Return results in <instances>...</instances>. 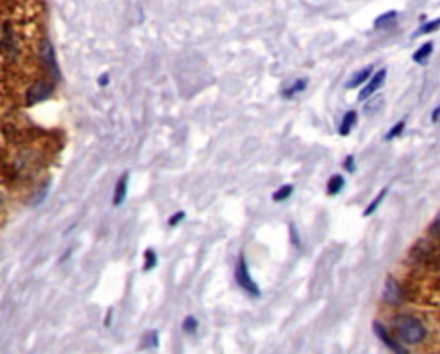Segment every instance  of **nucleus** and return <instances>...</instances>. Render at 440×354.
<instances>
[{
	"instance_id": "nucleus-1",
	"label": "nucleus",
	"mask_w": 440,
	"mask_h": 354,
	"mask_svg": "<svg viewBox=\"0 0 440 354\" xmlns=\"http://www.w3.org/2000/svg\"><path fill=\"white\" fill-rule=\"evenodd\" d=\"M394 328L399 339L404 340L406 344H421L428 335L426 327L421 323V320L414 318L409 315H399L394 318Z\"/></svg>"
},
{
	"instance_id": "nucleus-2",
	"label": "nucleus",
	"mask_w": 440,
	"mask_h": 354,
	"mask_svg": "<svg viewBox=\"0 0 440 354\" xmlns=\"http://www.w3.org/2000/svg\"><path fill=\"white\" fill-rule=\"evenodd\" d=\"M409 258L418 265H435L437 263V248L430 239H419L411 248Z\"/></svg>"
},
{
	"instance_id": "nucleus-3",
	"label": "nucleus",
	"mask_w": 440,
	"mask_h": 354,
	"mask_svg": "<svg viewBox=\"0 0 440 354\" xmlns=\"http://www.w3.org/2000/svg\"><path fill=\"white\" fill-rule=\"evenodd\" d=\"M236 282L239 284V287L246 291L248 294H251L253 297L260 296V287L256 285V282L253 280L251 273L248 270V263H246L244 256L241 255L239 260H237V267H236Z\"/></svg>"
},
{
	"instance_id": "nucleus-4",
	"label": "nucleus",
	"mask_w": 440,
	"mask_h": 354,
	"mask_svg": "<svg viewBox=\"0 0 440 354\" xmlns=\"http://www.w3.org/2000/svg\"><path fill=\"white\" fill-rule=\"evenodd\" d=\"M383 301L389 303L390 306H399V304L404 301L406 292L402 289V285L394 279V277H389L385 282V287H383Z\"/></svg>"
},
{
	"instance_id": "nucleus-5",
	"label": "nucleus",
	"mask_w": 440,
	"mask_h": 354,
	"mask_svg": "<svg viewBox=\"0 0 440 354\" xmlns=\"http://www.w3.org/2000/svg\"><path fill=\"white\" fill-rule=\"evenodd\" d=\"M52 93H54V84L48 81H38L33 86H30V90L26 93V100L28 103H38L47 100Z\"/></svg>"
},
{
	"instance_id": "nucleus-6",
	"label": "nucleus",
	"mask_w": 440,
	"mask_h": 354,
	"mask_svg": "<svg viewBox=\"0 0 440 354\" xmlns=\"http://www.w3.org/2000/svg\"><path fill=\"white\" fill-rule=\"evenodd\" d=\"M373 330L378 335V339H380L382 342L385 344L387 347H389L394 354H409V351H407L406 347H402V345L399 344L392 335H390L389 330H387V328L383 327L380 321H375V323H373Z\"/></svg>"
},
{
	"instance_id": "nucleus-7",
	"label": "nucleus",
	"mask_w": 440,
	"mask_h": 354,
	"mask_svg": "<svg viewBox=\"0 0 440 354\" xmlns=\"http://www.w3.org/2000/svg\"><path fill=\"white\" fill-rule=\"evenodd\" d=\"M385 78H387V69H380L378 72H375L368 81V84H366V86L361 90V93H359V100H368L370 96H373L375 91H377L383 84V81H385Z\"/></svg>"
},
{
	"instance_id": "nucleus-8",
	"label": "nucleus",
	"mask_w": 440,
	"mask_h": 354,
	"mask_svg": "<svg viewBox=\"0 0 440 354\" xmlns=\"http://www.w3.org/2000/svg\"><path fill=\"white\" fill-rule=\"evenodd\" d=\"M40 55H42V60L45 62V66L48 67V71L54 76H59V67H57V60H55V52L52 43L45 40L42 43V48H40Z\"/></svg>"
},
{
	"instance_id": "nucleus-9",
	"label": "nucleus",
	"mask_w": 440,
	"mask_h": 354,
	"mask_svg": "<svg viewBox=\"0 0 440 354\" xmlns=\"http://www.w3.org/2000/svg\"><path fill=\"white\" fill-rule=\"evenodd\" d=\"M127 184H129V174L120 175V179L117 181L115 191H114V205H115V207H120V205L124 203V200H126Z\"/></svg>"
},
{
	"instance_id": "nucleus-10",
	"label": "nucleus",
	"mask_w": 440,
	"mask_h": 354,
	"mask_svg": "<svg viewBox=\"0 0 440 354\" xmlns=\"http://www.w3.org/2000/svg\"><path fill=\"white\" fill-rule=\"evenodd\" d=\"M395 21H397V12L389 11L375 19V28H377V30H389V28L394 26Z\"/></svg>"
},
{
	"instance_id": "nucleus-11",
	"label": "nucleus",
	"mask_w": 440,
	"mask_h": 354,
	"mask_svg": "<svg viewBox=\"0 0 440 354\" xmlns=\"http://www.w3.org/2000/svg\"><path fill=\"white\" fill-rule=\"evenodd\" d=\"M358 120V112L354 110H349L348 114H344V117H342V122H341V127H339V134L341 136H348L351 129H353V126L356 124Z\"/></svg>"
},
{
	"instance_id": "nucleus-12",
	"label": "nucleus",
	"mask_w": 440,
	"mask_h": 354,
	"mask_svg": "<svg viewBox=\"0 0 440 354\" xmlns=\"http://www.w3.org/2000/svg\"><path fill=\"white\" fill-rule=\"evenodd\" d=\"M431 52H433V43L431 42H426L425 45H421L418 48L416 52H414V55H413V60L416 64H426L428 62V57L431 55Z\"/></svg>"
},
{
	"instance_id": "nucleus-13",
	"label": "nucleus",
	"mask_w": 440,
	"mask_h": 354,
	"mask_svg": "<svg viewBox=\"0 0 440 354\" xmlns=\"http://www.w3.org/2000/svg\"><path fill=\"white\" fill-rule=\"evenodd\" d=\"M371 72H373V67H371V66L365 67V69H361L359 72H356V74H354L353 78L349 79V81H348V84H346V86H348L349 90H353V88L359 86V84H363V83L366 81V79L370 78V76H371Z\"/></svg>"
},
{
	"instance_id": "nucleus-14",
	"label": "nucleus",
	"mask_w": 440,
	"mask_h": 354,
	"mask_svg": "<svg viewBox=\"0 0 440 354\" xmlns=\"http://www.w3.org/2000/svg\"><path fill=\"white\" fill-rule=\"evenodd\" d=\"M344 177L342 175H339V174H336V175H332L329 179V184H327V193H329L330 196H336V195H339V193H341V189L344 188Z\"/></svg>"
},
{
	"instance_id": "nucleus-15",
	"label": "nucleus",
	"mask_w": 440,
	"mask_h": 354,
	"mask_svg": "<svg viewBox=\"0 0 440 354\" xmlns=\"http://www.w3.org/2000/svg\"><path fill=\"white\" fill-rule=\"evenodd\" d=\"M382 108H383V96L377 95V96H370L363 110H365V114H377Z\"/></svg>"
},
{
	"instance_id": "nucleus-16",
	"label": "nucleus",
	"mask_w": 440,
	"mask_h": 354,
	"mask_svg": "<svg viewBox=\"0 0 440 354\" xmlns=\"http://www.w3.org/2000/svg\"><path fill=\"white\" fill-rule=\"evenodd\" d=\"M306 84H308L306 79H298V81H294L292 84H290L287 90L282 91V96H284V98H292V96H296L298 93H301V91L305 90Z\"/></svg>"
},
{
	"instance_id": "nucleus-17",
	"label": "nucleus",
	"mask_w": 440,
	"mask_h": 354,
	"mask_svg": "<svg viewBox=\"0 0 440 354\" xmlns=\"http://www.w3.org/2000/svg\"><path fill=\"white\" fill-rule=\"evenodd\" d=\"M438 24H440V19H433V21L423 24V26H419V30L416 31V33L413 35V38H418V36L426 35V33H433V31H437Z\"/></svg>"
},
{
	"instance_id": "nucleus-18",
	"label": "nucleus",
	"mask_w": 440,
	"mask_h": 354,
	"mask_svg": "<svg viewBox=\"0 0 440 354\" xmlns=\"http://www.w3.org/2000/svg\"><path fill=\"white\" fill-rule=\"evenodd\" d=\"M292 191H294V186H290V184H285V186L278 188L277 191L273 193V201H285L292 195Z\"/></svg>"
},
{
	"instance_id": "nucleus-19",
	"label": "nucleus",
	"mask_w": 440,
	"mask_h": 354,
	"mask_svg": "<svg viewBox=\"0 0 440 354\" xmlns=\"http://www.w3.org/2000/svg\"><path fill=\"white\" fill-rule=\"evenodd\" d=\"M157 267V253L153 249H146L144 251V272L152 270V268Z\"/></svg>"
},
{
	"instance_id": "nucleus-20",
	"label": "nucleus",
	"mask_w": 440,
	"mask_h": 354,
	"mask_svg": "<svg viewBox=\"0 0 440 354\" xmlns=\"http://www.w3.org/2000/svg\"><path fill=\"white\" fill-rule=\"evenodd\" d=\"M385 195H387V189H382V191L378 193V196H377V198H375L373 201H371V203L368 205V208H366V210H365V217L371 215V213H373L375 210H377V208H378V205L382 203V200L385 198Z\"/></svg>"
},
{
	"instance_id": "nucleus-21",
	"label": "nucleus",
	"mask_w": 440,
	"mask_h": 354,
	"mask_svg": "<svg viewBox=\"0 0 440 354\" xmlns=\"http://www.w3.org/2000/svg\"><path fill=\"white\" fill-rule=\"evenodd\" d=\"M183 330L186 333H195L198 330V320L195 316H186L183 321Z\"/></svg>"
},
{
	"instance_id": "nucleus-22",
	"label": "nucleus",
	"mask_w": 440,
	"mask_h": 354,
	"mask_svg": "<svg viewBox=\"0 0 440 354\" xmlns=\"http://www.w3.org/2000/svg\"><path fill=\"white\" fill-rule=\"evenodd\" d=\"M404 126H406V122H404V120H401V122L394 124V127H392V129H390L389 132H387L385 139H394V138H397V136L401 134L402 131H404Z\"/></svg>"
},
{
	"instance_id": "nucleus-23",
	"label": "nucleus",
	"mask_w": 440,
	"mask_h": 354,
	"mask_svg": "<svg viewBox=\"0 0 440 354\" xmlns=\"http://www.w3.org/2000/svg\"><path fill=\"white\" fill-rule=\"evenodd\" d=\"M144 344L150 345V347H159V333H157L155 330L148 332L146 333V342H144Z\"/></svg>"
},
{
	"instance_id": "nucleus-24",
	"label": "nucleus",
	"mask_w": 440,
	"mask_h": 354,
	"mask_svg": "<svg viewBox=\"0 0 440 354\" xmlns=\"http://www.w3.org/2000/svg\"><path fill=\"white\" fill-rule=\"evenodd\" d=\"M184 217H186L184 212H176L174 215H172L171 219H169V225H171V227H174V225H177L179 222H183Z\"/></svg>"
},
{
	"instance_id": "nucleus-25",
	"label": "nucleus",
	"mask_w": 440,
	"mask_h": 354,
	"mask_svg": "<svg viewBox=\"0 0 440 354\" xmlns=\"http://www.w3.org/2000/svg\"><path fill=\"white\" fill-rule=\"evenodd\" d=\"M438 219H435L433 220V224H431V227H430V236L433 237V239H437L438 237Z\"/></svg>"
},
{
	"instance_id": "nucleus-26",
	"label": "nucleus",
	"mask_w": 440,
	"mask_h": 354,
	"mask_svg": "<svg viewBox=\"0 0 440 354\" xmlns=\"http://www.w3.org/2000/svg\"><path fill=\"white\" fill-rule=\"evenodd\" d=\"M344 167L348 168L349 172H354V168H356V167H354V156L353 155H349L348 158L344 160Z\"/></svg>"
},
{
	"instance_id": "nucleus-27",
	"label": "nucleus",
	"mask_w": 440,
	"mask_h": 354,
	"mask_svg": "<svg viewBox=\"0 0 440 354\" xmlns=\"http://www.w3.org/2000/svg\"><path fill=\"white\" fill-rule=\"evenodd\" d=\"M290 234H292V243H294V246H300V236H298L296 227H294V225H290Z\"/></svg>"
},
{
	"instance_id": "nucleus-28",
	"label": "nucleus",
	"mask_w": 440,
	"mask_h": 354,
	"mask_svg": "<svg viewBox=\"0 0 440 354\" xmlns=\"http://www.w3.org/2000/svg\"><path fill=\"white\" fill-rule=\"evenodd\" d=\"M100 86H107V83H108V74H103L102 78H100Z\"/></svg>"
},
{
	"instance_id": "nucleus-29",
	"label": "nucleus",
	"mask_w": 440,
	"mask_h": 354,
	"mask_svg": "<svg viewBox=\"0 0 440 354\" xmlns=\"http://www.w3.org/2000/svg\"><path fill=\"white\" fill-rule=\"evenodd\" d=\"M438 112H440V108L437 107L433 110V115H431V120H433V122H437V119H438Z\"/></svg>"
},
{
	"instance_id": "nucleus-30",
	"label": "nucleus",
	"mask_w": 440,
	"mask_h": 354,
	"mask_svg": "<svg viewBox=\"0 0 440 354\" xmlns=\"http://www.w3.org/2000/svg\"><path fill=\"white\" fill-rule=\"evenodd\" d=\"M110 318H112V309L107 313V320H105V325H107V327H108V323H110Z\"/></svg>"
}]
</instances>
